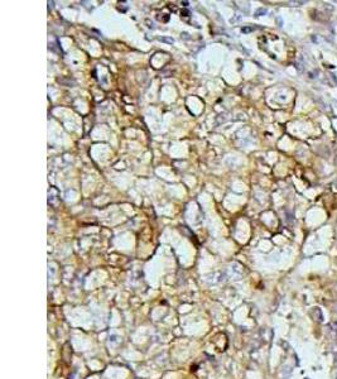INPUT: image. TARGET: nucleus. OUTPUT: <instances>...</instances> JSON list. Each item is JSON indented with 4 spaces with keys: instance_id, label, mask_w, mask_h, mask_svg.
I'll return each instance as SVG.
<instances>
[{
    "instance_id": "1",
    "label": "nucleus",
    "mask_w": 337,
    "mask_h": 379,
    "mask_svg": "<svg viewBox=\"0 0 337 379\" xmlns=\"http://www.w3.org/2000/svg\"><path fill=\"white\" fill-rule=\"evenodd\" d=\"M312 315H313V318L317 320V321H319V322L323 321V314H322V311L319 307H314L312 310Z\"/></svg>"
},
{
    "instance_id": "2",
    "label": "nucleus",
    "mask_w": 337,
    "mask_h": 379,
    "mask_svg": "<svg viewBox=\"0 0 337 379\" xmlns=\"http://www.w3.org/2000/svg\"><path fill=\"white\" fill-rule=\"evenodd\" d=\"M266 13V9H259V10H256V15H260V14H265Z\"/></svg>"
},
{
    "instance_id": "3",
    "label": "nucleus",
    "mask_w": 337,
    "mask_h": 379,
    "mask_svg": "<svg viewBox=\"0 0 337 379\" xmlns=\"http://www.w3.org/2000/svg\"><path fill=\"white\" fill-rule=\"evenodd\" d=\"M307 379H308V378H307Z\"/></svg>"
}]
</instances>
